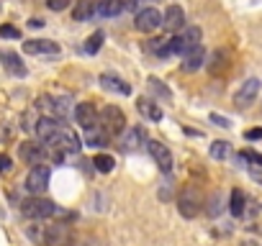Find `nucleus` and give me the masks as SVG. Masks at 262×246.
I'll use <instances>...</instances> for the list:
<instances>
[{"label": "nucleus", "instance_id": "25", "mask_svg": "<svg viewBox=\"0 0 262 246\" xmlns=\"http://www.w3.org/2000/svg\"><path fill=\"white\" fill-rule=\"evenodd\" d=\"M88 146H95V149L108 146V134L103 129H90L88 131Z\"/></svg>", "mask_w": 262, "mask_h": 246}, {"label": "nucleus", "instance_id": "13", "mask_svg": "<svg viewBox=\"0 0 262 246\" xmlns=\"http://www.w3.org/2000/svg\"><path fill=\"white\" fill-rule=\"evenodd\" d=\"M142 141H147V129H144V126H134V129L123 131L121 146H123L126 152H134V149L142 146Z\"/></svg>", "mask_w": 262, "mask_h": 246}, {"label": "nucleus", "instance_id": "35", "mask_svg": "<svg viewBox=\"0 0 262 246\" xmlns=\"http://www.w3.org/2000/svg\"><path fill=\"white\" fill-rule=\"evenodd\" d=\"M211 120H213V123H219V126H231V123H229L224 115H219V113H211Z\"/></svg>", "mask_w": 262, "mask_h": 246}, {"label": "nucleus", "instance_id": "21", "mask_svg": "<svg viewBox=\"0 0 262 246\" xmlns=\"http://www.w3.org/2000/svg\"><path fill=\"white\" fill-rule=\"evenodd\" d=\"M95 8H98V0H77V6L72 11V18L75 21H88L95 13Z\"/></svg>", "mask_w": 262, "mask_h": 246}, {"label": "nucleus", "instance_id": "6", "mask_svg": "<svg viewBox=\"0 0 262 246\" xmlns=\"http://www.w3.org/2000/svg\"><path fill=\"white\" fill-rule=\"evenodd\" d=\"M178 210H180V215H185V218H195V215H198V210H201V195L195 192V187H185V190L180 192Z\"/></svg>", "mask_w": 262, "mask_h": 246}, {"label": "nucleus", "instance_id": "28", "mask_svg": "<svg viewBox=\"0 0 262 246\" xmlns=\"http://www.w3.org/2000/svg\"><path fill=\"white\" fill-rule=\"evenodd\" d=\"M103 39H105V36H103V31H95V34L88 39V44H85V52H88V54H95V52L103 46Z\"/></svg>", "mask_w": 262, "mask_h": 246}, {"label": "nucleus", "instance_id": "33", "mask_svg": "<svg viewBox=\"0 0 262 246\" xmlns=\"http://www.w3.org/2000/svg\"><path fill=\"white\" fill-rule=\"evenodd\" d=\"M242 159H249V162H254V167H262V154H257V152H242Z\"/></svg>", "mask_w": 262, "mask_h": 246}, {"label": "nucleus", "instance_id": "12", "mask_svg": "<svg viewBox=\"0 0 262 246\" xmlns=\"http://www.w3.org/2000/svg\"><path fill=\"white\" fill-rule=\"evenodd\" d=\"M257 92H259V80H257V77H249V80L242 85V90L236 92V105H239V108L252 105L254 97H257Z\"/></svg>", "mask_w": 262, "mask_h": 246}, {"label": "nucleus", "instance_id": "17", "mask_svg": "<svg viewBox=\"0 0 262 246\" xmlns=\"http://www.w3.org/2000/svg\"><path fill=\"white\" fill-rule=\"evenodd\" d=\"M59 126H62V120H59V118H49V115H44V118L36 120V126H34V129H36V136H39L41 141H47V139L54 136V131H57Z\"/></svg>", "mask_w": 262, "mask_h": 246}, {"label": "nucleus", "instance_id": "10", "mask_svg": "<svg viewBox=\"0 0 262 246\" xmlns=\"http://www.w3.org/2000/svg\"><path fill=\"white\" fill-rule=\"evenodd\" d=\"M44 243H49V246H67V243H70V226H67V223L47 226V231H44Z\"/></svg>", "mask_w": 262, "mask_h": 246}, {"label": "nucleus", "instance_id": "8", "mask_svg": "<svg viewBox=\"0 0 262 246\" xmlns=\"http://www.w3.org/2000/svg\"><path fill=\"white\" fill-rule=\"evenodd\" d=\"M75 120H77V126L85 129V131L95 129V123H98V110H95V105H93V103H77V108H75Z\"/></svg>", "mask_w": 262, "mask_h": 246}, {"label": "nucleus", "instance_id": "19", "mask_svg": "<svg viewBox=\"0 0 262 246\" xmlns=\"http://www.w3.org/2000/svg\"><path fill=\"white\" fill-rule=\"evenodd\" d=\"M123 8H126L123 0H100L98 8H95V13H98L100 18H116Z\"/></svg>", "mask_w": 262, "mask_h": 246}, {"label": "nucleus", "instance_id": "3", "mask_svg": "<svg viewBox=\"0 0 262 246\" xmlns=\"http://www.w3.org/2000/svg\"><path fill=\"white\" fill-rule=\"evenodd\" d=\"M21 213L26 215V218H31V220H41V218H52V215H57L59 210H57V205L52 203V200H47V198H29V200H24V205H21Z\"/></svg>", "mask_w": 262, "mask_h": 246}, {"label": "nucleus", "instance_id": "18", "mask_svg": "<svg viewBox=\"0 0 262 246\" xmlns=\"http://www.w3.org/2000/svg\"><path fill=\"white\" fill-rule=\"evenodd\" d=\"M137 108H139V113H142L147 120H152V123H160V120L165 118L162 108H160L155 100H149V97H142V100L137 103Z\"/></svg>", "mask_w": 262, "mask_h": 246}, {"label": "nucleus", "instance_id": "27", "mask_svg": "<svg viewBox=\"0 0 262 246\" xmlns=\"http://www.w3.org/2000/svg\"><path fill=\"white\" fill-rule=\"evenodd\" d=\"M149 87H152V92H155V95H162L165 100H170V97H172L170 87H167L162 80H157V77H149Z\"/></svg>", "mask_w": 262, "mask_h": 246}, {"label": "nucleus", "instance_id": "31", "mask_svg": "<svg viewBox=\"0 0 262 246\" xmlns=\"http://www.w3.org/2000/svg\"><path fill=\"white\" fill-rule=\"evenodd\" d=\"M0 36H3V39H18V36H21V31H18L16 26L6 23V26H0Z\"/></svg>", "mask_w": 262, "mask_h": 246}, {"label": "nucleus", "instance_id": "30", "mask_svg": "<svg viewBox=\"0 0 262 246\" xmlns=\"http://www.w3.org/2000/svg\"><path fill=\"white\" fill-rule=\"evenodd\" d=\"M219 213H221V195H219V192H213V195H211V200H208V215H213V218H216Z\"/></svg>", "mask_w": 262, "mask_h": 246}, {"label": "nucleus", "instance_id": "26", "mask_svg": "<svg viewBox=\"0 0 262 246\" xmlns=\"http://www.w3.org/2000/svg\"><path fill=\"white\" fill-rule=\"evenodd\" d=\"M113 157H108V154H98L95 159H93V167L98 169V172H103V175H108L111 169H113Z\"/></svg>", "mask_w": 262, "mask_h": 246}, {"label": "nucleus", "instance_id": "37", "mask_svg": "<svg viewBox=\"0 0 262 246\" xmlns=\"http://www.w3.org/2000/svg\"><path fill=\"white\" fill-rule=\"evenodd\" d=\"M29 26H31V29H41V26H44V21H41V18H31V21H29Z\"/></svg>", "mask_w": 262, "mask_h": 246}, {"label": "nucleus", "instance_id": "14", "mask_svg": "<svg viewBox=\"0 0 262 246\" xmlns=\"http://www.w3.org/2000/svg\"><path fill=\"white\" fill-rule=\"evenodd\" d=\"M162 26H165L167 31H180V29L185 26V11H183L180 6H170V8L165 11V16H162Z\"/></svg>", "mask_w": 262, "mask_h": 246}, {"label": "nucleus", "instance_id": "1", "mask_svg": "<svg viewBox=\"0 0 262 246\" xmlns=\"http://www.w3.org/2000/svg\"><path fill=\"white\" fill-rule=\"evenodd\" d=\"M44 146H49V149L57 152V154H77L80 146H82V141H80V136H77L72 129L59 126V129L54 131V136L44 141Z\"/></svg>", "mask_w": 262, "mask_h": 246}, {"label": "nucleus", "instance_id": "5", "mask_svg": "<svg viewBox=\"0 0 262 246\" xmlns=\"http://www.w3.org/2000/svg\"><path fill=\"white\" fill-rule=\"evenodd\" d=\"M49 177H52V169H49L47 164L31 167V172H29V177H26V190L39 198V195L49 187Z\"/></svg>", "mask_w": 262, "mask_h": 246}, {"label": "nucleus", "instance_id": "23", "mask_svg": "<svg viewBox=\"0 0 262 246\" xmlns=\"http://www.w3.org/2000/svg\"><path fill=\"white\" fill-rule=\"evenodd\" d=\"M203 62H206V54H203V46H201V49H195L193 54H188V57H185L183 69H185V72H195V69H201V67H203Z\"/></svg>", "mask_w": 262, "mask_h": 246}, {"label": "nucleus", "instance_id": "24", "mask_svg": "<svg viewBox=\"0 0 262 246\" xmlns=\"http://www.w3.org/2000/svg\"><path fill=\"white\" fill-rule=\"evenodd\" d=\"M229 67V52H213V57H211V64H208V69H211V75H219L221 69H226Z\"/></svg>", "mask_w": 262, "mask_h": 246}, {"label": "nucleus", "instance_id": "15", "mask_svg": "<svg viewBox=\"0 0 262 246\" xmlns=\"http://www.w3.org/2000/svg\"><path fill=\"white\" fill-rule=\"evenodd\" d=\"M24 52L26 54H59V44L49 39H34V41H24Z\"/></svg>", "mask_w": 262, "mask_h": 246}, {"label": "nucleus", "instance_id": "20", "mask_svg": "<svg viewBox=\"0 0 262 246\" xmlns=\"http://www.w3.org/2000/svg\"><path fill=\"white\" fill-rule=\"evenodd\" d=\"M0 59H3V67H6L8 72H13V75H18V77L26 75V64L21 62V57H18L16 52H3V54H0Z\"/></svg>", "mask_w": 262, "mask_h": 246}, {"label": "nucleus", "instance_id": "22", "mask_svg": "<svg viewBox=\"0 0 262 246\" xmlns=\"http://www.w3.org/2000/svg\"><path fill=\"white\" fill-rule=\"evenodd\" d=\"M229 210H231V215H244V210H247V195L236 187V190H231V203H229Z\"/></svg>", "mask_w": 262, "mask_h": 246}, {"label": "nucleus", "instance_id": "32", "mask_svg": "<svg viewBox=\"0 0 262 246\" xmlns=\"http://www.w3.org/2000/svg\"><path fill=\"white\" fill-rule=\"evenodd\" d=\"M70 3H72V0H47L49 11H57V13H59V11H64V8H67Z\"/></svg>", "mask_w": 262, "mask_h": 246}, {"label": "nucleus", "instance_id": "36", "mask_svg": "<svg viewBox=\"0 0 262 246\" xmlns=\"http://www.w3.org/2000/svg\"><path fill=\"white\" fill-rule=\"evenodd\" d=\"M247 139H249V141H257V139H262V129H249V131H247Z\"/></svg>", "mask_w": 262, "mask_h": 246}, {"label": "nucleus", "instance_id": "29", "mask_svg": "<svg viewBox=\"0 0 262 246\" xmlns=\"http://www.w3.org/2000/svg\"><path fill=\"white\" fill-rule=\"evenodd\" d=\"M211 157H213V159L229 157V141H213V144H211Z\"/></svg>", "mask_w": 262, "mask_h": 246}, {"label": "nucleus", "instance_id": "7", "mask_svg": "<svg viewBox=\"0 0 262 246\" xmlns=\"http://www.w3.org/2000/svg\"><path fill=\"white\" fill-rule=\"evenodd\" d=\"M134 26H137L139 31L149 34V31H155V29H160V26H162V16H160V11H157V8H144V11H139V13H137Z\"/></svg>", "mask_w": 262, "mask_h": 246}, {"label": "nucleus", "instance_id": "2", "mask_svg": "<svg viewBox=\"0 0 262 246\" xmlns=\"http://www.w3.org/2000/svg\"><path fill=\"white\" fill-rule=\"evenodd\" d=\"M170 46H172V54H193L195 49H201V29L198 26H188L183 34H178L175 39H170Z\"/></svg>", "mask_w": 262, "mask_h": 246}, {"label": "nucleus", "instance_id": "16", "mask_svg": "<svg viewBox=\"0 0 262 246\" xmlns=\"http://www.w3.org/2000/svg\"><path fill=\"white\" fill-rule=\"evenodd\" d=\"M100 85H103L108 92H116V95H131V85L123 82L118 75H111V72L100 75Z\"/></svg>", "mask_w": 262, "mask_h": 246}, {"label": "nucleus", "instance_id": "9", "mask_svg": "<svg viewBox=\"0 0 262 246\" xmlns=\"http://www.w3.org/2000/svg\"><path fill=\"white\" fill-rule=\"evenodd\" d=\"M147 149H149V154H152V159L157 162V167L162 169V172H172V154H170V149L165 146V144H160V141H147Z\"/></svg>", "mask_w": 262, "mask_h": 246}, {"label": "nucleus", "instance_id": "34", "mask_svg": "<svg viewBox=\"0 0 262 246\" xmlns=\"http://www.w3.org/2000/svg\"><path fill=\"white\" fill-rule=\"evenodd\" d=\"M8 169H11V157L0 154V172H8Z\"/></svg>", "mask_w": 262, "mask_h": 246}, {"label": "nucleus", "instance_id": "4", "mask_svg": "<svg viewBox=\"0 0 262 246\" xmlns=\"http://www.w3.org/2000/svg\"><path fill=\"white\" fill-rule=\"evenodd\" d=\"M100 129L111 136H118V134H123L126 131V115H123V110L121 108H116V105H105L103 110H100Z\"/></svg>", "mask_w": 262, "mask_h": 246}, {"label": "nucleus", "instance_id": "11", "mask_svg": "<svg viewBox=\"0 0 262 246\" xmlns=\"http://www.w3.org/2000/svg\"><path fill=\"white\" fill-rule=\"evenodd\" d=\"M18 157L26 162V164H41V159L47 157V149H44V144H34V141H24L21 144V149H18Z\"/></svg>", "mask_w": 262, "mask_h": 246}]
</instances>
